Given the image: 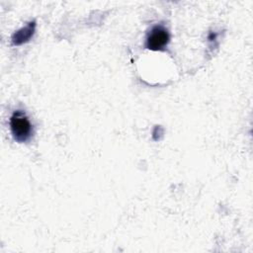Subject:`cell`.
Here are the masks:
<instances>
[{"label": "cell", "mask_w": 253, "mask_h": 253, "mask_svg": "<svg viewBox=\"0 0 253 253\" xmlns=\"http://www.w3.org/2000/svg\"><path fill=\"white\" fill-rule=\"evenodd\" d=\"M10 129L14 139L18 142H25L32 136L33 126L27 115L18 110L10 118Z\"/></svg>", "instance_id": "cell-1"}, {"label": "cell", "mask_w": 253, "mask_h": 253, "mask_svg": "<svg viewBox=\"0 0 253 253\" xmlns=\"http://www.w3.org/2000/svg\"><path fill=\"white\" fill-rule=\"evenodd\" d=\"M170 35L163 26L153 27L147 35L145 46L150 50H162L168 44Z\"/></svg>", "instance_id": "cell-2"}, {"label": "cell", "mask_w": 253, "mask_h": 253, "mask_svg": "<svg viewBox=\"0 0 253 253\" xmlns=\"http://www.w3.org/2000/svg\"><path fill=\"white\" fill-rule=\"evenodd\" d=\"M35 27H36L35 22L29 23L25 28H23V29L19 30L18 32H16L14 34L13 38H12L13 44L20 45V44L28 42L32 38V36H33V34L35 32Z\"/></svg>", "instance_id": "cell-3"}]
</instances>
